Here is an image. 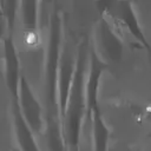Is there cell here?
I'll list each match as a JSON object with an SVG mask.
<instances>
[{"mask_svg": "<svg viewBox=\"0 0 151 151\" xmlns=\"http://www.w3.org/2000/svg\"><path fill=\"white\" fill-rule=\"evenodd\" d=\"M5 50V78L8 90L13 96V100H18V86H19V70L18 59L15 57L14 46L11 37H7L4 41Z\"/></svg>", "mask_w": 151, "mask_h": 151, "instance_id": "cell-1", "label": "cell"}]
</instances>
